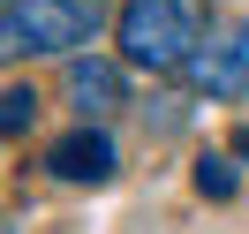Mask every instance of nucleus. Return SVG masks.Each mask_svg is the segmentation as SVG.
Instances as JSON below:
<instances>
[{
  "mask_svg": "<svg viewBox=\"0 0 249 234\" xmlns=\"http://www.w3.org/2000/svg\"><path fill=\"white\" fill-rule=\"evenodd\" d=\"M113 38H121V61L143 76H189V61L204 53V8L196 0H121Z\"/></svg>",
  "mask_w": 249,
  "mask_h": 234,
  "instance_id": "obj_1",
  "label": "nucleus"
},
{
  "mask_svg": "<svg viewBox=\"0 0 249 234\" xmlns=\"http://www.w3.org/2000/svg\"><path fill=\"white\" fill-rule=\"evenodd\" d=\"M98 23H106V0H16V8H0V68L76 53L98 38Z\"/></svg>",
  "mask_w": 249,
  "mask_h": 234,
  "instance_id": "obj_2",
  "label": "nucleus"
},
{
  "mask_svg": "<svg viewBox=\"0 0 249 234\" xmlns=\"http://www.w3.org/2000/svg\"><path fill=\"white\" fill-rule=\"evenodd\" d=\"M189 91H204V98H249V16L242 23H227L219 38H204V53L189 61Z\"/></svg>",
  "mask_w": 249,
  "mask_h": 234,
  "instance_id": "obj_3",
  "label": "nucleus"
},
{
  "mask_svg": "<svg viewBox=\"0 0 249 234\" xmlns=\"http://www.w3.org/2000/svg\"><path fill=\"white\" fill-rule=\"evenodd\" d=\"M46 174L53 181H76V189H98V181H113V174H121V159H113V136L106 128H68L61 144H53L46 151Z\"/></svg>",
  "mask_w": 249,
  "mask_h": 234,
  "instance_id": "obj_4",
  "label": "nucleus"
},
{
  "mask_svg": "<svg viewBox=\"0 0 249 234\" xmlns=\"http://www.w3.org/2000/svg\"><path fill=\"white\" fill-rule=\"evenodd\" d=\"M68 98L83 106V121L91 113H113L121 106V68L113 61H68Z\"/></svg>",
  "mask_w": 249,
  "mask_h": 234,
  "instance_id": "obj_5",
  "label": "nucleus"
},
{
  "mask_svg": "<svg viewBox=\"0 0 249 234\" xmlns=\"http://www.w3.org/2000/svg\"><path fill=\"white\" fill-rule=\"evenodd\" d=\"M38 113H46V98H38L31 83H8V91H0V136H31Z\"/></svg>",
  "mask_w": 249,
  "mask_h": 234,
  "instance_id": "obj_6",
  "label": "nucleus"
},
{
  "mask_svg": "<svg viewBox=\"0 0 249 234\" xmlns=\"http://www.w3.org/2000/svg\"><path fill=\"white\" fill-rule=\"evenodd\" d=\"M196 197H212V204H227V197H234V166H227L219 151H204V159H196Z\"/></svg>",
  "mask_w": 249,
  "mask_h": 234,
  "instance_id": "obj_7",
  "label": "nucleus"
}]
</instances>
